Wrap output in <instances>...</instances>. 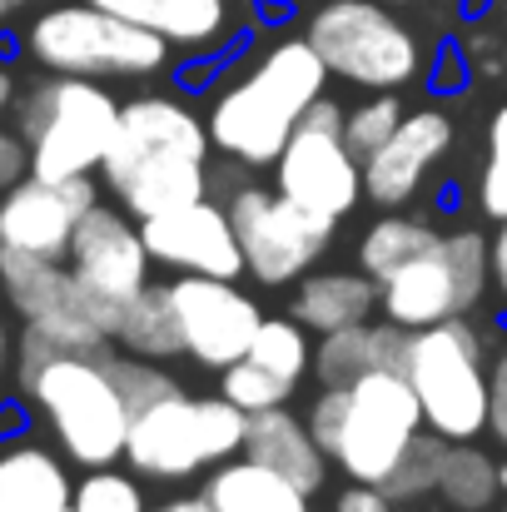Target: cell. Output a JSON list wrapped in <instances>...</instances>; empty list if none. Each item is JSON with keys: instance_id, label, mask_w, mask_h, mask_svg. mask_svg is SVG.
I'll use <instances>...</instances> for the list:
<instances>
[{"instance_id": "30bf717a", "label": "cell", "mask_w": 507, "mask_h": 512, "mask_svg": "<svg viewBox=\"0 0 507 512\" xmlns=\"http://www.w3.org/2000/svg\"><path fill=\"white\" fill-rule=\"evenodd\" d=\"M493 289V244L473 224L448 229L428 254L378 284V314L408 334L473 314Z\"/></svg>"}, {"instance_id": "74e56055", "label": "cell", "mask_w": 507, "mask_h": 512, "mask_svg": "<svg viewBox=\"0 0 507 512\" xmlns=\"http://www.w3.org/2000/svg\"><path fill=\"white\" fill-rule=\"evenodd\" d=\"M15 353H20V334H15L10 319L0 314V408L15 403Z\"/></svg>"}, {"instance_id": "ee69618b", "label": "cell", "mask_w": 507, "mask_h": 512, "mask_svg": "<svg viewBox=\"0 0 507 512\" xmlns=\"http://www.w3.org/2000/svg\"><path fill=\"white\" fill-rule=\"evenodd\" d=\"M388 5H423V0H388Z\"/></svg>"}, {"instance_id": "5b68a950", "label": "cell", "mask_w": 507, "mask_h": 512, "mask_svg": "<svg viewBox=\"0 0 507 512\" xmlns=\"http://www.w3.org/2000/svg\"><path fill=\"white\" fill-rule=\"evenodd\" d=\"M20 50L30 65H40L50 75L150 80V75L169 70L174 45L95 0H55L25 25Z\"/></svg>"}, {"instance_id": "4316f807", "label": "cell", "mask_w": 507, "mask_h": 512, "mask_svg": "<svg viewBox=\"0 0 507 512\" xmlns=\"http://www.w3.org/2000/svg\"><path fill=\"white\" fill-rule=\"evenodd\" d=\"M438 498L453 512H493L503 508V488H498V458L488 448L473 443H448L443 458V478H438Z\"/></svg>"}, {"instance_id": "3957f363", "label": "cell", "mask_w": 507, "mask_h": 512, "mask_svg": "<svg viewBox=\"0 0 507 512\" xmlns=\"http://www.w3.org/2000/svg\"><path fill=\"white\" fill-rule=\"evenodd\" d=\"M329 80L334 75H329L324 55L309 45V35L269 40L204 105L214 155L239 160L249 170H274V160L284 155V145L299 130L304 110L319 95H329Z\"/></svg>"}, {"instance_id": "2e32d148", "label": "cell", "mask_w": 507, "mask_h": 512, "mask_svg": "<svg viewBox=\"0 0 507 512\" xmlns=\"http://www.w3.org/2000/svg\"><path fill=\"white\" fill-rule=\"evenodd\" d=\"M100 174L75 179H40L25 174L0 194V249L35 254V259H65L80 219L100 204Z\"/></svg>"}, {"instance_id": "ab89813d", "label": "cell", "mask_w": 507, "mask_h": 512, "mask_svg": "<svg viewBox=\"0 0 507 512\" xmlns=\"http://www.w3.org/2000/svg\"><path fill=\"white\" fill-rule=\"evenodd\" d=\"M15 100H20V85H15V70L0 60V120L15 115Z\"/></svg>"}, {"instance_id": "484cf974", "label": "cell", "mask_w": 507, "mask_h": 512, "mask_svg": "<svg viewBox=\"0 0 507 512\" xmlns=\"http://www.w3.org/2000/svg\"><path fill=\"white\" fill-rule=\"evenodd\" d=\"M438 239H443V229H438L433 219L388 209L383 219H373V224L363 229V239H358V249H353V264H358L368 279L383 284V279H393L403 264H413L418 254H428Z\"/></svg>"}, {"instance_id": "836d02e7", "label": "cell", "mask_w": 507, "mask_h": 512, "mask_svg": "<svg viewBox=\"0 0 507 512\" xmlns=\"http://www.w3.org/2000/svg\"><path fill=\"white\" fill-rule=\"evenodd\" d=\"M478 209L498 224L507 219V105H498L493 125H488V160L478 179Z\"/></svg>"}, {"instance_id": "4fadbf2b", "label": "cell", "mask_w": 507, "mask_h": 512, "mask_svg": "<svg viewBox=\"0 0 507 512\" xmlns=\"http://www.w3.org/2000/svg\"><path fill=\"white\" fill-rule=\"evenodd\" d=\"M65 264L75 269L80 289L90 294L95 319L105 324L110 339H115L120 309H125L140 289L155 284V254H150V244H145L140 219H135L130 209H120V204H105V199L80 219Z\"/></svg>"}, {"instance_id": "b9f144b4", "label": "cell", "mask_w": 507, "mask_h": 512, "mask_svg": "<svg viewBox=\"0 0 507 512\" xmlns=\"http://www.w3.org/2000/svg\"><path fill=\"white\" fill-rule=\"evenodd\" d=\"M15 5H25V0H0V25H5V20L15 15Z\"/></svg>"}, {"instance_id": "60d3db41", "label": "cell", "mask_w": 507, "mask_h": 512, "mask_svg": "<svg viewBox=\"0 0 507 512\" xmlns=\"http://www.w3.org/2000/svg\"><path fill=\"white\" fill-rule=\"evenodd\" d=\"M150 512H214L204 503V493H184V498H169V503H155Z\"/></svg>"}, {"instance_id": "7402d4cb", "label": "cell", "mask_w": 507, "mask_h": 512, "mask_svg": "<svg viewBox=\"0 0 507 512\" xmlns=\"http://www.w3.org/2000/svg\"><path fill=\"white\" fill-rule=\"evenodd\" d=\"M408 343H413V334L388 324V319H363V324H348V329H334V334H319L314 339V383L319 388L353 383V378L378 373V368L403 373Z\"/></svg>"}, {"instance_id": "f546056e", "label": "cell", "mask_w": 507, "mask_h": 512, "mask_svg": "<svg viewBox=\"0 0 507 512\" xmlns=\"http://www.w3.org/2000/svg\"><path fill=\"white\" fill-rule=\"evenodd\" d=\"M70 512H150L145 498V478L135 468H85L75 478V503Z\"/></svg>"}, {"instance_id": "7c38bea8", "label": "cell", "mask_w": 507, "mask_h": 512, "mask_svg": "<svg viewBox=\"0 0 507 512\" xmlns=\"http://www.w3.org/2000/svg\"><path fill=\"white\" fill-rule=\"evenodd\" d=\"M343 120L348 105H338L334 95H319L304 110L299 130L289 135L284 155L274 160V189L329 219L353 214V204L363 199V160L348 150Z\"/></svg>"}, {"instance_id": "7a4b0ae2", "label": "cell", "mask_w": 507, "mask_h": 512, "mask_svg": "<svg viewBox=\"0 0 507 512\" xmlns=\"http://www.w3.org/2000/svg\"><path fill=\"white\" fill-rule=\"evenodd\" d=\"M209 165H214V135L189 100L135 95L120 105V130L100 165V184L135 219H155L204 199Z\"/></svg>"}, {"instance_id": "44dd1931", "label": "cell", "mask_w": 507, "mask_h": 512, "mask_svg": "<svg viewBox=\"0 0 507 512\" xmlns=\"http://www.w3.org/2000/svg\"><path fill=\"white\" fill-rule=\"evenodd\" d=\"M244 453L269 463L274 473H284L289 483H299L304 493H324L329 483V453L319 448L314 428H309V413H294L289 403L279 408H264V413H249V433H244Z\"/></svg>"}, {"instance_id": "1f68e13d", "label": "cell", "mask_w": 507, "mask_h": 512, "mask_svg": "<svg viewBox=\"0 0 507 512\" xmlns=\"http://www.w3.org/2000/svg\"><path fill=\"white\" fill-rule=\"evenodd\" d=\"M219 393H224L229 403H239L244 413H264V408L289 403L299 388H294V383H284L279 373L259 368L254 358H239V363H229V368L219 373Z\"/></svg>"}, {"instance_id": "8fae6325", "label": "cell", "mask_w": 507, "mask_h": 512, "mask_svg": "<svg viewBox=\"0 0 507 512\" xmlns=\"http://www.w3.org/2000/svg\"><path fill=\"white\" fill-rule=\"evenodd\" d=\"M224 204H229V219H234V234L244 249V274L264 289L299 284L329 254L338 234V219L294 204L289 194H279L274 184H259V179L234 189Z\"/></svg>"}, {"instance_id": "277c9868", "label": "cell", "mask_w": 507, "mask_h": 512, "mask_svg": "<svg viewBox=\"0 0 507 512\" xmlns=\"http://www.w3.org/2000/svg\"><path fill=\"white\" fill-rule=\"evenodd\" d=\"M309 428L348 483L383 488L413 438L428 428L413 383L393 368L363 373L353 383H329L309 403Z\"/></svg>"}, {"instance_id": "52a82bcc", "label": "cell", "mask_w": 507, "mask_h": 512, "mask_svg": "<svg viewBox=\"0 0 507 512\" xmlns=\"http://www.w3.org/2000/svg\"><path fill=\"white\" fill-rule=\"evenodd\" d=\"M249 413L224 393H189L174 388L169 398L150 403L130 423L125 463L145 483H189L214 473L219 463L244 453Z\"/></svg>"}, {"instance_id": "ffe728a7", "label": "cell", "mask_w": 507, "mask_h": 512, "mask_svg": "<svg viewBox=\"0 0 507 512\" xmlns=\"http://www.w3.org/2000/svg\"><path fill=\"white\" fill-rule=\"evenodd\" d=\"M95 5L155 30L174 50H189V55H204V60L224 55L239 35L229 0H95Z\"/></svg>"}, {"instance_id": "8992f818", "label": "cell", "mask_w": 507, "mask_h": 512, "mask_svg": "<svg viewBox=\"0 0 507 512\" xmlns=\"http://www.w3.org/2000/svg\"><path fill=\"white\" fill-rule=\"evenodd\" d=\"M120 105L105 80L90 75H40L35 85L20 90L15 100V130L30 145V174L40 179H75V174H100L115 130H120Z\"/></svg>"}, {"instance_id": "4dcf8cb0", "label": "cell", "mask_w": 507, "mask_h": 512, "mask_svg": "<svg viewBox=\"0 0 507 512\" xmlns=\"http://www.w3.org/2000/svg\"><path fill=\"white\" fill-rule=\"evenodd\" d=\"M403 115H408V105L398 100V90H368V100L348 105V120H343L348 150H353L358 160L378 155V150L393 140V130L403 125Z\"/></svg>"}, {"instance_id": "d6986e66", "label": "cell", "mask_w": 507, "mask_h": 512, "mask_svg": "<svg viewBox=\"0 0 507 512\" xmlns=\"http://www.w3.org/2000/svg\"><path fill=\"white\" fill-rule=\"evenodd\" d=\"M75 503V463L30 438L25 428L0 438V512H70Z\"/></svg>"}, {"instance_id": "e575fe53", "label": "cell", "mask_w": 507, "mask_h": 512, "mask_svg": "<svg viewBox=\"0 0 507 512\" xmlns=\"http://www.w3.org/2000/svg\"><path fill=\"white\" fill-rule=\"evenodd\" d=\"M488 438L507 448V339L488 358Z\"/></svg>"}, {"instance_id": "f6af8a7d", "label": "cell", "mask_w": 507, "mask_h": 512, "mask_svg": "<svg viewBox=\"0 0 507 512\" xmlns=\"http://www.w3.org/2000/svg\"><path fill=\"white\" fill-rule=\"evenodd\" d=\"M493 512H507V503H503V508H493Z\"/></svg>"}, {"instance_id": "d590c367", "label": "cell", "mask_w": 507, "mask_h": 512, "mask_svg": "<svg viewBox=\"0 0 507 512\" xmlns=\"http://www.w3.org/2000/svg\"><path fill=\"white\" fill-rule=\"evenodd\" d=\"M25 174H30V145L20 140L15 125L0 120V194H5L10 184H20Z\"/></svg>"}, {"instance_id": "d6a6232c", "label": "cell", "mask_w": 507, "mask_h": 512, "mask_svg": "<svg viewBox=\"0 0 507 512\" xmlns=\"http://www.w3.org/2000/svg\"><path fill=\"white\" fill-rule=\"evenodd\" d=\"M110 368H115V383L125 388V398H130L135 413L150 408V403H160V398H169L174 388H184L165 363H155V358H135V353H120V348H110Z\"/></svg>"}, {"instance_id": "cb8c5ba5", "label": "cell", "mask_w": 507, "mask_h": 512, "mask_svg": "<svg viewBox=\"0 0 507 512\" xmlns=\"http://www.w3.org/2000/svg\"><path fill=\"white\" fill-rule=\"evenodd\" d=\"M199 493L214 512H319L314 493H304L299 483H289L284 473H274L269 463H259L249 453L204 473Z\"/></svg>"}, {"instance_id": "7bdbcfd3", "label": "cell", "mask_w": 507, "mask_h": 512, "mask_svg": "<svg viewBox=\"0 0 507 512\" xmlns=\"http://www.w3.org/2000/svg\"><path fill=\"white\" fill-rule=\"evenodd\" d=\"M498 488H503V503H507V458H498Z\"/></svg>"}, {"instance_id": "9c48e42d", "label": "cell", "mask_w": 507, "mask_h": 512, "mask_svg": "<svg viewBox=\"0 0 507 512\" xmlns=\"http://www.w3.org/2000/svg\"><path fill=\"white\" fill-rule=\"evenodd\" d=\"M329 75L358 90H403L423 75V40L388 0H324L304 20Z\"/></svg>"}, {"instance_id": "ba28073f", "label": "cell", "mask_w": 507, "mask_h": 512, "mask_svg": "<svg viewBox=\"0 0 507 512\" xmlns=\"http://www.w3.org/2000/svg\"><path fill=\"white\" fill-rule=\"evenodd\" d=\"M488 358L493 343L473 314L418 329L408 343L403 378L423 403V423L448 443H473L488 433Z\"/></svg>"}, {"instance_id": "83f0119b", "label": "cell", "mask_w": 507, "mask_h": 512, "mask_svg": "<svg viewBox=\"0 0 507 512\" xmlns=\"http://www.w3.org/2000/svg\"><path fill=\"white\" fill-rule=\"evenodd\" d=\"M244 358H254L259 368H269V373H279L284 383L299 388L314 373V334L294 314H264V324L254 334V348Z\"/></svg>"}, {"instance_id": "6da1fadb", "label": "cell", "mask_w": 507, "mask_h": 512, "mask_svg": "<svg viewBox=\"0 0 507 512\" xmlns=\"http://www.w3.org/2000/svg\"><path fill=\"white\" fill-rule=\"evenodd\" d=\"M15 398L40 418L45 438L85 473L125 463L135 408L115 383L110 353L60 348L35 329H20L15 353Z\"/></svg>"}, {"instance_id": "9a60e30c", "label": "cell", "mask_w": 507, "mask_h": 512, "mask_svg": "<svg viewBox=\"0 0 507 512\" xmlns=\"http://www.w3.org/2000/svg\"><path fill=\"white\" fill-rule=\"evenodd\" d=\"M169 299H174V314H179L184 358H194L209 373H224L229 363H239L254 348V334L264 324L259 299L244 294L239 279L174 274L169 279Z\"/></svg>"}, {"instance_id": "8d00e7d4", "label": "cell", "mask_w": 507, "mask_h": 512, "mask_svg": "<svg viewBox=\"0 0 507 512\" xmlns=\"http://www.w3.org/2000/svg\"><path fill=\"white\" fill-rule=\"evenodd\" d=\"M334 512H398V503L373 483H348L334 498Z\"/></svg>"}, {"instance_id": "f35d334b", "label": "cell", "mask_w": 507, "mask_h": 512, "mask_svg": "<svg viewBox=\"0 0 507 512\" xmlns=\"http://www.w3.org/2000/svg\"><path fill=\"white\" fill-rule=\"evenodd\" d=\"M493 294L503 299V309H507V219H498V229H493Z\"/></svg>"}, {"instance_id": "5bb4252c", "label": "cell", "mask_w": 507, "mask_h": 512, "mask_svg": "<svg viewBox=\"0 0 507 512\" xmlns=\"http://www.w3.org/2000/svg\"><path fill=\"white\" fill-rule=\"evenodd\" d=\"M0 294L15 309L20 329H35L60 348H80V353L115 348L105 324L95 319L90 294L80 289V279L65 259H35V254L0 249Z\"/></svg>"}, {"instance_id": "f1b7e54d", "label": "cell", "mask_w": 507, "mask_h": 512, "mask_svg": "<svg viewBox=\"0 0 507 512\" xmlns=\"http://www.w3.org/2000/svg\"><path fill=\"white\" fill-rule=\"evenodd\" d=\"M443 458H448V438L433 433V428H423L413 438V448L398 458V468L388 473L383 493L393 503H423V498H433L438 493V478H443Z\"/></svg>"}, {"instance_id": "e0dca14e", "label": "cell", "mask_w": 507, "mask_h": 512, "mask_svg": "<svg viewBox=\"0 0 507 512\" xmlns=\"http://www.w3.org/2000/svg\"><path fill=\"white\" fill-rule=\"evenodd\" d=\"M140 229H145L155 264H165L174 274H214V279L244 274V249H239L229 204L214 194H204L184 209L155 214V219H140Z\"/></svg>"}, {"instance_id": "d4e9b609", "label": "cell", "mask_w": 507, "mask_h": 512, "mask_svg": "<svg viewBox=\"0 0 507 512\" xmlns=\"http://www.w3.org/2000/svg\"><path fill=\"white\" fill-rule=\"evenodd\" d=\"M115 348L120 353H135V358H184V334H179V314H174V299H169V284H150L140 289L120 319H115Z\"/></svg>"}, {"instance_id": "ac0fdd59", "label": "cell", "mask_w": 507, "mask_h": 512, "mask_svg": "<svg viewBox=\"0 0 507 512\" xmlns=\"http://www.w3.org/2000/svg\"><path fill=\"white\" fill-rule=\"evenodd\" d=\"M453 140H458V125L443 105L408 110L393 140L363 160V199H373L378 209H403L423 189L428 170L453 150Z\"/></svg>"}, {"instance_id": "603a6c76", "label": "cell", "mask_w": 507, "mask_h": 512, "mask_svg": "<svg viewBox=\"0 0 507 512\" xmlns=\"http://www.w3.org/2000/svg\"><path fill=\"white\" fill-rule=\"evenodd\" d=\"M289 314L319 339L348 324H363L378 314V279H368L358 264L353 269H309L294 284Z\"/></svg>"}]
</instances>
